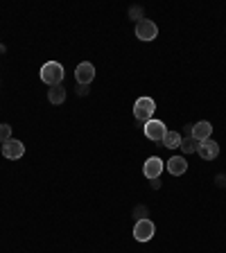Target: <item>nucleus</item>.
Here are the masks:
<instances>
[{
    "mask_svg": "<svg viewBox=\"0 0 226 253\" xmlns=\"http://www.w3.org/2000/svg\"><path fill=\"white\" fill-rule=\"evenodd\" d=\"M75 79H77L79 86H89L90 82L95 79V66L93 63H89V61L79 63L77 68H75Z\"/></svg>",
    "mask_w": 226,
    "mask_h": 253,
    "instance_id": "nucleus-5",
    "label": "nucleus"
},
{
    "mask_svg": "<svg viewBox=\"0 0 226 253\" xmlns=\"http://www.w3.org/2000/svg\"><path fill=\"white\" fill-rule=\"evenodd\" d=\"M163 161H161V158L158 156H152V158H147V161H145V168H142V172H145V176H147V179H158V176H161V172H163Z\"/></svg>",
    "mask_w": 226,
    "mask_h": 253,
    "instance_id": "nucleus-8",
    "label": "nucleus"
},
{
    "mask_svg": "<svg viewBox=\"0 0 226 253\" xmlns=\"http://www.w3.org/2000/svg\"><path fill=\"white\" fill-rule=\"evenodd\" d=\"M154 221L152 219H138L136 226H134V237H136L138 242H149L154 237Z\"/></svg>",
    "mask_w": 226,
    "mask_h": 253,
    "instance_id": "nucleus-3",
    "label": "nucleus"
},
{
    "mask_svg": "<svg viewBox=\"0 0 226 253\" xmlns=\"http://www.w3.org/2000/svg\"><path fill=\"white\" fill-rule=\"evenodd\" d=\"M47 100L52 102V104H63V100H66V88H63L61 84L50 86V90H47Z\"/></svg>",
    "mask_w": 226,
    "mask_h": 253,
    "instance_id": "nucleus-12",
    "label": "nucleus"
},
{
    "mask_svg": "<svg viewBox=\"0 0 226 253\" xmlns=\"http://www.w3.org/2000/svg\"><path fill=\"white\" fill-rule=\"evenodd\" d=\"M63 79V66L59 61H47L41 66V82L50 86H59Z\"/></svg>",
    "mask_w": 226,
    "mask_h": 253,
    "instance_id": "nucleus-1",
    "label": "nucleus"
},
{
    "mask_svg": "<svg viewBox=\"0 0 226 253\" xmlns=\"http://www.w3.org/2000/svg\"><path fill=\"white\" fill-rule=\"evenodd\" d=\"M185 169H188L185 156H172L168 161V172L172 174V176H181V174H185Z\"/></svg>",
    "mask_w": 226,
    "mask_h": 253,
    "instance_id": "nucleus-11",
    "label": "nucleus"
},
{
    "mask_svg": "<svg viewBox=\"0 0 226 253\" xmlns=\"http://www.w3.org/2000/svg\"><path fill=\"white\" fill-rule=\"evenodd\" d=\"M11 140V126L9 125H0V142Z\"/></svg>",
    "mask_w": 226,
    "mask_h": 253,
    "instance_id": "nucleus-15",
    "label": "nucleus"
},
{
    "mask_svg": "<svg viewBox=\"0 0 226 253\" xmlns=\"http://www.w3.org/2000/svg\"><path fill=\"white\" fill-rule=\"evenodd\" d=\"M217 185H226V176H217Z\"/></svg>",
    "mask_w": 226,
    "mask_h": 253,
    "instance_id": "nucleus-17",
    "label": "nucleus"
},
{
    "mask_svg": "<svg viewBox=\"0 0 226 253\" xmlns=\"http://www.w3.org/2000/svg\"><path fill=\"white\" fill-rule=\"evenodd\" d=\"M156 34H158V27H156V23H152L149 18H142L136 25V37L140 39V41H154Z\"/></svg>",
    "mask_w": 226,
    "mask_h": 253,
    "instance_id": "nucleus-4",
    "label": "nucleus"
},
{
    "mask_svg": "<svg viewBox=\"0 0 226 253\" xmlns=\"http://www.w3.org/2000/svg\"><path fill=\"white\" fill-rule=\"evenodd\" d=\"M197 154H199L204 161H213V158H217V154H220V145H217L215 140H204L199 142V147H197Z\"/></svg>",
    "mask_w": 226,
    "mask_h": 253,
    "instance_id": "nucleus-9",
    "label": "nucleus"
},
{
    "mask_svg": "<svg viewBox=\"0 0 226 253\" xmlns=\"http://www.w3.org/2000/svg\"><path fill=\"white\" fill-rule=\"evenodd\" d=\"M23 154H25V145H23L21 140H7L2 142V156L9 158V161H18V158H23Z\"/></svg>",
    "mask_w": 226,
    "mask_h": 253,
    "instance_id": "nucleus-6",
    "label": "nucleus"
},
{
    "mask_svg": "<svg viewBox=\"0 0 226 253\" xmlns=\"http://www.w3.org/2000/svg\"><path fill=\"white\" fill-rule=\"evenodd\" d=\"M197 147H199V142H197L192 136L181 138V149H183V154H195Z\"/></svg>",
    "mask_w": 226,
    "mask_h": 253,
    "instance_id": "nucleus-14",
    "label": "nucleus"
},
{
    "mask_svg": "<svg viewBox=\"0 0 226 253\" xmlns=\"http://www.w3.org/2000/svg\"><path fill=\"white\" fill-rule=\"evenodd\" d=\"M211 133H213V125H211V122L201 120V122H197V125H192V138H195L197 142L208 140V138H211Z\"/></svg>",
    "mask_w": 226,
    "mask_h": 253,
    "instance_id": "nucleus-10",
    "label": "nucleus"
},
{
    "mask_svg": "<svg viewBox=\"0 0 226 253\" xmlns=\"http://www.w3.org/2000/svg\"><path fill=\"white\" fill-rule=\"evenodd\" d=\"M165 133H168V129H165V125H163L161 120H149V122H145V136H147L149 140L163 142Z\"/></svg>",
    "mask_w": 226,
    "mask_h": 253,
    "instance_id": "nucleus-7",
    "label": "nucleus"
},
{
    "mask_svg": "<svg viewBox=\"0 0 226 253\" xmlns=\"http://www.w3.org/2000/svg\"><path fill=\"white\" fill-rule=\"evenodd\" d=\"M89 93V86H79V95H86Z\"/></svg>",
    "mask_w": 226,
    "mask_h": 253,
    "instance_id": "nucleus-18",
    "label": "nucleus"
},
{
    "mask_svg": "<svg viewBox=\"0 0 226 253\" xmlns=\"http://www.w3.org/2000/svg\"><path fill=\"white\" fill-rule=\"evenodd\" d=\"M129 16H132L134 21L140 23L142 21V9H140V7H132V9H129Z\"/></svg>",
    "mask_w": 226,
    "mask_h": 253,
    "instance_id": "nucleus-16",
    "label": "nucleus"
},
{
    "mask_svg": "<svg viewBox=\"0 0 226 253\" xmlns=\"http://www.w3.org/2000/svg\"><path fill=\"white\" fill-rule=\"evenodd\" d=\"M154 111H156V104H154L152 97H138L136 104H134V116H136V120H140V122L152 120Z\"/></svg>",
    "mask_w": 226,
    "mask_h": 253,
    "instance_id": "nucleus-2",
    "label": "nucleus"
},
{
    "mask_svg": "<svg viewBox=\"0 0 226 253\" xmlns=\"http://www.w3.org/2000/svg\"><path fill=\"white\" fill-rule=\"evenodd\" d=\"M163 145L168 149H177V147H181V133H177V131H168L165 133V138H163Z\"/></svg>",
    "mask_w": 226,
    "mask_h": 253,
    "instance_id": "nucleus-13",
    "label": "nucleus"
}]
</instances>
